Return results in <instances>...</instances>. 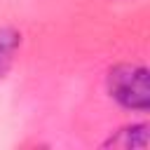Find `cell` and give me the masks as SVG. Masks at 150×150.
Masks as SVG:
<instances>
[{"mask_svg": "<svg viewBox=\"0 0 150 150\" xmlns=\"http://www.w3.org/2000/svg\"><path fill=\"white\" fill-rule=\"evenodd\" d=\"M105 145H112V148H145L148 145V127L145 124H134V127H124L120 129L115 136H110L105 141Z\"/></svg>", "mask_w": 150, "mask_h": 150, "instance_id": "obj_2", "label": "cell"}, {"mask_svg": "<svg viewBox=\"0 0 150 150\" xmlns=\"http://www.w3.org/2000/svg\"><path fill=\"white\" fill-rule=\"evenodd\" d=\"M108 91L110 96L129 110L145 112L150 108V87H148V68L136 63H120L108 73Z\"/></svg>", "mask_w": 150, "mask_h": 150, "instance_id": "obj_1", "label": "cell"}, {"mask_svg": "<svg viewBox=\"0 0 150 150\" xmlns=\"http://www.w3.org/2000/svg\"><path fill=\"white\" fill-rule=\"evenodd\" d=\"M19 45H21V35L14 28L0 26V77H5V73L9 70Z\"/></svg>", "mask_w": 150, "mask_h": 150, "instance_id": "obj_3", "label": "cell"}]
</instances>
